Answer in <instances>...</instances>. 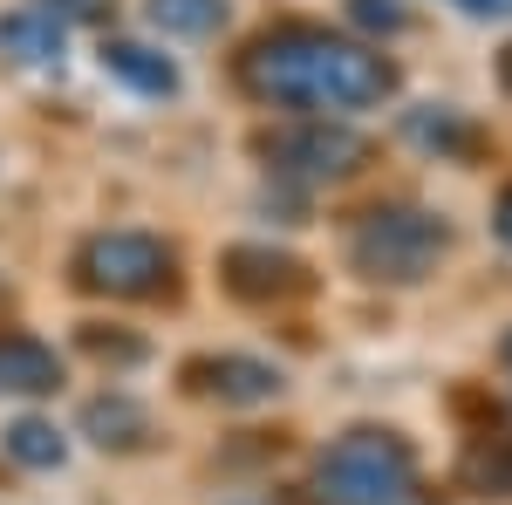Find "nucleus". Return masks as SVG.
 I'll return each mask as SVG.
<instances>
[{"label":"nucleus","mask_w":512,"mask_h":505,"mask_svg":"<svg viewBox=\"0 0 512 505\" xmlns=\"http://www.w3.org/2000/svg\"><path fill=\"white\" fill-rule=\"evenodd\" d=\"M492 233H499V239H506V246H512V185H506V192H499V212H492Z\"/></svg>","instance_id":"nucleus-18"},{"label":"nucleus","mask_w":512,"mask_h":505,"mask_svg":"<svg viewBox=\"0 0 512 505\" xmlns=\"http://www.w3.org/2000/svg\"><path fill=\"white\" fill-rule=\"evenodd\" d=\"M82 430H89L103 451H137V444L151 437V417H144L137 396H96V403H82Z\"/></svg>","instance_id":"nucleus-10"},{"label":"nucleus","mask_w":512,"mask_h":505,"mask_svg":"<svg viewBox=\"0 0 512 505\" xmlns=\"http://www.w3.org/2000/svg\"><path fill=\"white\" fill-rule=\"evenodd\" d=\"M410 137L424 151H478V130L458 110H410Z\"/></svg>","instance_id":"nucleus-14"},{"label":"nucleus","mask_w":512,"mask_h":505,"mask_svg":"<svg viewBox=\"0 0 512 505\" xmlns=\"http://www.w3.org/2000/svg\"><path fill=\"white\" fill-rule=\"evenodd\" d=\"M62 355L35 335H0V396H55Z\"/></svg>","instance_id":"nucleus-9"},{"label":"nucleus","mask_w":512,"mask_h":505,"mask_svg":"<svg viewBox=\"0 0 512 505\" xmlns=\"http://www.w3.org/2000/svg\"><path fill=\"white\" fill-rule=\"evenodd\" d=\"M465 478L485 485V492H512V437H485L465 458Z\"/></svg>","instance_id":"nucleus-15"},{"label":"nucleus","mask_w":512,"mask_h":505,"mask_svg":"<svg viewBox=\"0 0 512 505\" xmlns=\"http://www.w3.org/2000/svg\"><path fill=\"white\" fill-rule=\"evenodd\" d=\"M171 246L151 233H89L76 246V280L110 301H151L171 287Z\"/></svg>","instance_id":"nucleus-4"},{"label":"nucleus","mask_w":512,"mask_h":505,"mask_svg":"<svg viewBox=\"0 0 512 505\" xmlns=\"http://www.w3.org/2000/svg\"><path fill=\"white\" fill-rule=\"evenodd\" d=\"M82 349L103 355V362H144V342H137V335H103V328H82Z\"/></svg>","instance_id":"nucleus-17"},{"label":"nucleus","mask_w":512,"mask_h":505,"mask_svg":"<svg viewBox=\"0 0 512 505\" xmlns=\"http://www.w3.org/2000/svg\"><path fill=\"white\" fill-rule=\"evenodd\" d=\"M465 14H512V0H458Z\"/></svg>","instance_id":"nucleus-19"},{"label":"nucleus","mask_w":512,"mask_h":505,"mask_svg":"<svg viewBox=\"0 0 512 505\" xmlns=\"http://www.w3.org/2000/svg\"><path fill=\"white\" fill-rule=\"evenodd\" d=\"M349 21L369 35H403L410 28V7L403 0H349Z\"/></svg>","instance_id":"nucleus-16"},{"label":"nucleus","mask_w":512,"mask_h":505,"mask_svg":"<svg viewBox=\"0 0 512 505\" xmlns=\"http://www.w3.org/2000/svg\"><path fill=\"white\" fill-rule=\"evenodd\" d=\"M499 355H506V369H512V335H506V349H499Z\"/></svg>","instance_id":"nucleus-21"},{"label":"nucleus","mask_w":512,"mask_h":505,"mask_svg":"<svg viewBox=\"0 0 512 505\" xmlns=\"http://www.w3.org/2000/svg\"><path fill=\"white\" fill-rule=\"evenodd\" d=\"M499 82H506V89H512V48H506V55H499Z\"/></svg>","instance_id":"nucleus-20"},{"label":"nucleus","mask_w":512,"mask_h":505,"mask_svg":"<svg viewBox=\"0 0 512 505\" xmlns=\"http://www.w3.org/2000/svg\"><path fill=\"white\" fill-rule=\"evenodd\" d=\"M260 157H267L274 178H294V185H342V178L362 171L369 137H355L349 123L308 117V123H287V130H267Z\"/></svg>","instance_id":"nucleus-5"},{"label":"nucleus","mask_w":512,"mask_h":505,"mask_svg":"<svg viewBox=\"0 0 512 505\" xmlns=\"http://www.w3.org/2000/svg\"><path fill=\"white\" fill-rule=\"evenodd\" d=\"M239 76L253 96L287 103V110H376L396 89V69L376 48L328 35V28H280V35L253 41Z\"/></svg>","instance_id":"nucleus-1"},{"label":"nucleus","mask_w":512,"mask_h":505,"mask_svg":"<svg viewBox=\"0 0 512 505\" xmlns=\"http://www.w3.org/2000/svg\"><path fill=\"white\" fill-rule=\"evenodd\" d=\"M219 273H226V287L239 301H294V294H308V267L294 253H274V246H233L219 260Z\"/></svg>","instance_id":"nucleus-6"},{"label":"nucleus","mask_w":512,"mask_h":505,"mask_svg":"<svg viewBox=\"0 0 512 505\" xmlns=\"http://www.w3.org/2000/svg\"><path fill=\"white\" fill-rule=\"evenodd\" d=\"M103 69L117 82H130L137 96H171L178 89V69L164 62L158 48H144V41H103Z\"/></svg>","instance_id":"nucleus-11"},{"label":"nucleus","mask_w":512,"mask_h":505,"mask_svg":"<svg viewBox=\"0 0 512 505\" xmlns=\"http://www.w3.org/2000/svg\"><path fill=\"white\" fill-rule=\"evenodd\" d=\"M144 14H151V28L164 35H212V28H226V0H144Z\"/></svg>","instance_id":"nucleus-13"},{"label":"nucleus","mask_w":512,"mask_h":505,"mask_svg":"<svg viewBox=\"0 0 512 505\" xmlns=\"http://www.w3.org/2000/svg\"><path fill=\"white\" fill-rule=\"evenodd\" d=\"M321 505H410L417 499V451L396 430H349L315 465Z\"/></svg>","instance_id":"nucleus-2"},{"label":"nucleus","mask_w":512,"mask_h":505,"mask_svg":"<svg viewBox=\"0 0 512 505\" xmlns=\"http://www.w3.org/2000/svg\"><path fill=\"white\" fill-rule=\"evenodd\" d=\"M0 444H7V458H14V465H28V471H55L62 458H69V444H62V430L48 424V417H14Z\"/></svg>","instance_id":"nucleus-12"},{"label":"nucleus","mask_w":512,"mask_h":505,"mask_svg":"<svg viewBox=\"0 0 512 505\" xmlns=\"http://www.w3.org/2000/svg\"><path fill=\"white\" fill-rule=\"evenodd\" d=\"M205 396H219V403H233V410H253V403H274L287 376H280L274 362H260V355H205L185 369Z\"/></svg>","instance_id":"nucleus-8"},{"label":"nucleus","mask_w":512,"mask_h":505,"mask_svg":"<svg viewBox=\"0 0 512 505\" xmlns=\"http://www.w3.org/2000/svg\"><path fill=\"white\" fill-rule=\"evenodd\" d=\"M69 48V14L48 7V0H28L14 14H0V55L21 62V69H55Z\"/></svg>","instance_id":"nucleus-7"},{"label":"nucleus","mask_w":512,"mask_h":505,"mask_svg":"<svg viewBox=\"0 0 512 505\" xmlns=\"http://www.w3.org/2000/svg\"><path fill=\"white\" fill-rule=\"evenodd\" d=\"M451 246V226L437 212H417V205H383L369 212L349 239V260L362 280H383V287H417L424 273H437Z\"/></svg>","instance_id":"nucleus-3"}]
</instances>
